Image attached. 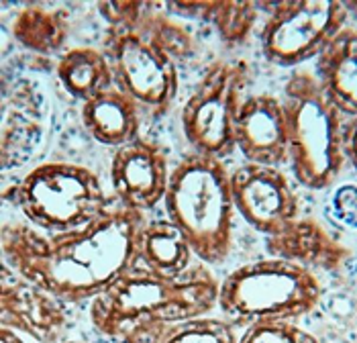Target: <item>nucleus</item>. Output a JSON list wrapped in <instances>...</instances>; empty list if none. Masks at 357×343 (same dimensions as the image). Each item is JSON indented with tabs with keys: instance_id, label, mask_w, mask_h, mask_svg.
I'll list each match as a JSON object with an SVG mask.
<instances>
[{
	"instance_id": "f257e3e1",
	"label": "nucleus",
	"mask_w": 357,
	"mask_h": 343,
	"mask_svg": "<svg viewBox=\"0 0 357 343\" xmlns=\"http://www.w3.org/2000/svg\"><path fill=\"white\" fill-rule=\"evenodd\" d=\"M143 223V213L123 206L63 233L8 223L2 227V257L21 276L63 303L94 300L137 261Z\"/></svg>"
},
{
	"instance_id": "f03ea898",
	"label": "nucleus",
	"mask_w": 357,
	"mask_h": 343,
	"mask_svg": "<svg viewBox=\"0 0 357 343\" xmlns=\"http://www.w3.org/2000/svg\"><path fill=\"white\" fill-rule=\"evenodd\" d=\"M219 288L204 266L169 278L135 261L92 300L90 321L114 343H160L174 325L219 307Z\"/></svg>"
},
{
	"instance_id": "7ed1b4c3",
	"label": "nucleus",
	"mask_w": 357,
	"mask_h": 343,
	"mask_svg": "<svg viewBox=\"0 0 357 343\" xmlns=\"http://www.w3.org/2000/svg\"><path fill=\"white\" fill-rule=\"evenodd\" d=\"M165 213L184 231L202 264H222L233 247L235 200L222 160L190 153L169 176Z\"/></svg>"
},
{
	"instance_id": "20e7f679",
	"label": "nucleus",
	"mask_w": 357,
	"mask_h": 343,
	"mask_svg": "<svg viewBox=\"0 0 357 343\" xmlns=\"http://www.w3.org/2000/svg\"><path fill=\"white\" fill-rule=\"evenodd\" d=\"M288 123V164L298 184L325 190L347 160V121L329 100L317 76L294 70L284 86Z\"/></svg>"
},
{
	"instance_id": "39448f33",
	"label": "nucleus",
	"mask_w": 357,
	"mask_h": 343,
	"mask_svg": "<svg viewBox=\"0 0 357 343\" xmlns=\"http://www.w3.org/2000/svg\"><path fill=\"white\" fill-rule=\"evenodd\" d=\"M323 286L312 270L278 257L233 270L219 288V309L235 327L294 323L321 303Z\"/></svg>"
},
{
	"instance_id": "423d86ee",
	"label": "nucleus",
	"mask_w": 357,
	"mask_h": 343,
	"mask_svg": "<svg viewBox=\"0 0 357 343\" xmlns=\"http://www.w3.org/2000/svg\"><path fill=\"white\" fill-rule=\"evenodd\" d=\"M15 202L29 225L47 233L80 229L112 208L94 172L63 162L33 168L17 184Z\"/></svg>"
},
{
	"instance_id": "0eeeda50",
	"label": "nucleus",
	"mask_w": 357,
	"mask_h": 343,
	"mask_svg": "<svg viewBox=\"0 0 357 343\" xmlns=\"http://www.w3.org/2000/svg\"><path fill=\"white\" fill-rule=\"evenodd\" d=\"M249 82L245 61H215L182 109V131L194 153L225 160L235 147L237 116Z\"/></svg>"
},
{
	"instance_id": "6e6552de",
	"label": "nucleus",
	"mask_w": 357,
	"mask_h": 343,
	"mask_svg": "<svg viewBox=\"0 0 357 343\" xmlns=\"http://www.w3.org/2000/svg\"><path fill=\"white\" fill-rule=\"evenodd\" d=\"M349 8L337 0H284L272 4L261 27V52L280 68H296L319 56L347 27Z\"/></svg>"
},
{
	"instance_id": "1a4fd4ad",
	"label": "nucleus",
	"mask_w": 357,
	"mask_h": 343,
	"mask_svg": "<svg viewBox=\"0 0 357 343\" xmlns=\"http://www.w3.org/2000/svg\"><path fill=\"white\" fill-rule=\"evenodd\" d=\"M102 52L109 57L114 86L145 113L169 111L178 94V63L135 31L109 29Z\"/></svg>"
},
{
	"instance_id": "9d476101",
	"label": "nucleus",
	"mask_w": 357,
	"mask_h": 343,
	"mask_svg": "<svg viewBox=\"0 0 357 343\" xmlns=\"http://www.w3.org/2000/svg\"><path fill=\"white\" fill-rule=\"evenodd\" d=\"M231 190L237 213L266 237L301 217L298 197L280 168L243 164L231 172Z\"/></svg>"
},
{
	"instance_id": "9b49d317",
	"label": "nucleus",
	"mask_w": 357,
	"mask_h": 343,
	"mask_svg": "<svg viewBox=\"0 0 357 343\" xmlns=\"http://www.w3.org/2000/svg\"><path fill=\"white\" fill-rule=\"evenodd\" d=\"M66 303L45 288L27 280L6 261L0 278V321L17 333H23L37 343L66 342L70 319Z\"/></svg>"
},
{
	"instance_id": "f8f14e48",
	"label": "nucleus",
	"mask_w": 357,
	"mask_h": 343,
	"mask_svg": "<svg viewBox=\"0 0 357 343\" xmlns=\"http://www.w3.org/2000/svg\"><path fill=\"white\" fill-rule=\"evenodd\" d=\"M169 176L164 149L141 137L119 147L110 164V184L119 206L143 215L165 199Z\"/></svg>"
},
{
	"instance_id": "ddd939ff",
	"label": "nucleus",
	"mask_w": 357,
	"mask_h": 343,
	"mask_svg": "<svg viewBox=\"0 0 357 343\" xmlns=\"http://www.w3.org/2000/svg\"><path fill=\"white\" fill-rule=\"evenodd\" d=\"M50 105L33 82L25 78L4 86L0 162L2 170L25 166L41 145L47 129Z\"/></svg>"
},
{
	"instance_id": "4468645a",
	"label": "nucleus",
	"mask_w": 357,
	"mask_h": 343,
	"mask_svg": "<svg viewBox=\"0 0 357 343\" xmlns=\"http://www.w3.org/2000/svg\"><path fill=\"white\" fill-rule=\"evenodd\" d=\"M235 147L248 164L270 168L288 164V123L282 98L274 94L245 98L237 116Z\"/></svg>"
},
{
	"instance_id": "2eb2a0df",
	"label": "nucleus",
	"mask_w": 357,
	"mask_h": 343,
	"mask_svg": "<svg viewBox=\"0 0 357 343\" xmlns=\"http://www.w3.org/2000/svg\"><path fill=\"white\" fill-rule=\"evenodd\" d=\"M98 10L110 29L135 31L158 45L176 63L194 54V39L167 2L151 0H105L98 2Z\"/></svg>"
},
{
	"instance_id": "dca6fc26",
	"label": "nucleus",
	"mask_w": 357,
	"mask_h": 343,
	"mask_svg": "<svg viewBox=\"0 0 357 343\" xmlns=\"http://www.w3.org/2000/svg\"><path fill=\"white\" fill-rule=\"evenodd\" d=\"M270 256L292 261L306 270H335L339 268L347 250L321 223L298 217L280 233L268 237Z\"/></svg>"
},
{
	"instance_id": "f3484780",
	"label": "nucleus",
	"mask_w": 357,
	"mask_h": 343,
	"mask_svg": "<svg viewBox=\"0 0 357 343\" xmlns=\"http://www.w3.org/2000/svg\"><path fill=\"white\" fill-rule=\"evenodd\" d=\"M317 80L347 121L357 119V27L343 29L317 59Z\"/></svg>"
},
{
	"instance_id": "a211bd4d",
	"label": "nucleus",
	"mask_w": 357,
	"mask_h": 343,
	"mask_svg": "<svg viewBox=\"0 0 357 343\" xmlns=\"http://www.w3.org/2000/svg\"><path fill=\"white\" fill-rule=\"evenodd\" d=\"M141 109L116 86L82 105V123L92 139L109 147H123L139 137Z\"/></svg>"
},
{
	"instance_id": "6ab92c4d",
	"label": "nucleus",
	"mask_w": 357,
	"mask_h": 343,
	"mask_svg": "<svg viewBox=\"0 0 357 343\" xmlns=\"http://www.w3.org/2000/svg\"><path fill=\"white\" fill-rule=\"evenodd\" d=\"M194 257L196 254L188 237L167 217L143 223L137 239V264L143 268L178 278L192 270Z\"/></svg>"
},
{
	"instance_id": "aec40b11",
	"label": "nucleus",
	"mask_w": 357,
	"mask_h": 343,
	"mask_svg": "<svg viewBox=\"0 0 357 343\" xmlns=\"http://www.w3.org/2000/svg\"><path fill=\"white\" fill-rule=\"evenodd\" d=\"M167 6L174 15L213 25L220 39L231 45L248 41L261 10V4L241 0H184L167 2Z\"/></svg>"
},
{
	"instance_id": "412c9836",
	"label": "nucleus",
	"mask_w": 357,
	"mask_h": 343,
	"mask_svg": "<svg viewBox=\"0 0 357 343\" xmlns=\"http://www.w3.org/2000/svg\"><path fill=\"white\" fill-rule=\"evenodd\" d=\"M55 72L63 90L82 105L114 88V74L109 57L96 47L68 49L59 57Z\"/></svg>"
},
{
	"instance_id": "4be33fe9",
	"label": "nucleus",
	"mask_w": 357,
	"mask_h": 343,
	"mask_svg": "<svg viewBox=\"0 0 357 343\" xmlns=\"http://www.w3.org/2000/svg\"><path fill=\"white\" fill-rule=\"evenodd\" d=\"M70 33L66 13L39 4H29L13 19V37L33 54L54 56L57 54Z\"/></svg>"
},
{
	"instance_id": "5701e85b",
	"label": "nucleus",
	"mask_w": 357,
	"mask_h": 343,
	"mask_svg": "<svg viewBox=\"0 0 357 343\" xmlns=\"http://www.w3.org/2000/svg\"><path fill=\"white\" fill-rule=\"evenodd\" d=\"M160 343H239V335L231 321L202 314L174 325Z\"/></svg>"
},
{
	"instance_id": "b1692460",
	"label": "nucleus",
	"mask_w": 357,
	"mask_h": 343,
	"mask_svg": "<svg viewBox=\"0 0 357 343\" xmlns=\"http://www.w3.org/2000/svg\"><path fill=\"white\" fill-rule=\"evenodd\" d=\"M239 343H319L294 323H255L245 327Z\"/></svg>"
},
{
	"instance_id": "393cba45",
	"label": "nucleus",
	"mask_w": 357,
	"mask_h": 343,
	"mask_svg": "<svg viewBox=\"0 0 357 343\" xmlns=\"http://www.w3.org/2000/svg\"><path fill=\"white\" fill-rule=\"evenodd\" d=\"M347 160L357 170V119L347 121Z\"/></svg>"
},
{
	"instance_id": "a878e982",
	"label": "nucleus",
	"mask_w": 357,
	"mask_h": 343,
	"mask_svg": "<svg viewBox=\"0 0 357 343\" xmlns=\"http://www.w3.org/2000/svg\"><path fill=\"white\" fill-rule=\"evenodd\" d=\"M0 343H25L21 340V335L8 327H2V333H0Z\"/></svg>"
},
{
	"instance_id": "bb28decb",
	"label": "nucleus",
	"mask_w": 357,
	"mask_h": 343,
	"mask_svg": "<svg viewBox=\"0 0 357 343\" xmlns=\"http://www.w3.org/2000/svg\"><path fill=\"white\" fill-rule=\"evenodd\" d=\"M345 4H347L349 13H356V15H357V2H345Z\"/></svg>"
},
{
	"instance_id": "cd10ccee",
	"label": "nucleus",
	"mask_w": 357,
	"mask_h": 343,
	"mask_svg": "<svg viewBox=\"0 0 357 343\" xmlns=\"http://www.w3.org/2000/svg\"><path fill=\"white\" fill-rule=\"evenodd\" d=\"M61 343H86V342H78V340H66V342Z\"/></svg>"
}]
</instances>
